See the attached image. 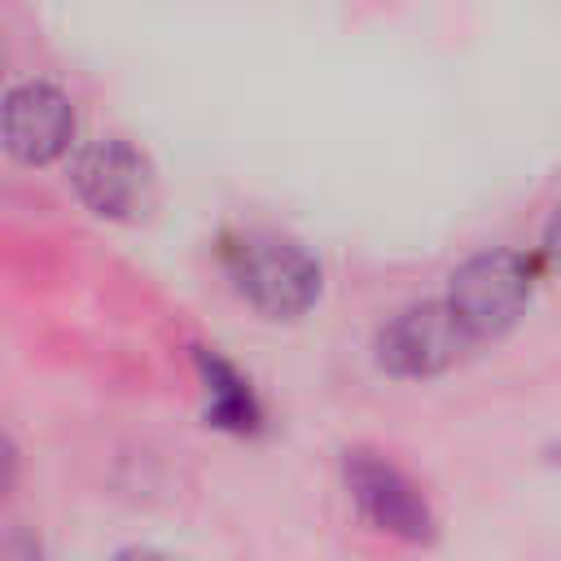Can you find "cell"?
<instances>
[{
	"label": "cell",
	"mask_w": 561,
	"mask_h": 561,
	"mask_svg": "<svg viewBox=\"0 0 561 561\" xmlns=\"http://www.w3.org/2000/svg\"><path fill=\"white\" fill-rule=\"evenodd\" d=\"M224 267L232 276V289L267 320H298L320 298V263L280 232L254 228L224 245Z\"/></svg>",
	"instance_id": "obj_1"
},
{
	"label": "cell",
	"mask_w": 561,
	"mask_h": 561,
	"mask_svg": "<svg viewBox=\"0 0 561 561\" xmlns=\"http://www.w3.org/2000/svg\"><path fill=\"white\" fill-rule=\"evenodd\" d=\"M530 289H535L530 263L517 250L495 245V250L469 254L451 272V280H447V307L456 311V320L465 324V333L473 342H486V337L508 333L526 316Z\"/></svg>",
	"instance_id": "obj_2"
},
{
	"label": "cell",
	"mask_w": 561,
	"mask_h": 561,
	"mask_svg": "<svg viewBox=\"0 0 561 561\" xmlns=\"http://www.w3.org/2000/svg\"><path fill=\"white\" fill-rule=\"evenodd\" d=\"M469 346H473V337L465 333V324L456 320L447 298H430V302H412V307L394 311L377 329L373 359L381 373L416 381V377H434V373L451 368Z\"/></svg>",
	"instance_id": "obj_3"
},
{
	"label": "cell",
	"mask_w": 561,
	"mask_h": 561,
	"mask_svg": "<svg viewBox=\"0 0 561 561\" xmlns=\"http://www.w3.org/2000/svg\"><path fill=\"white\" fill-rule=\"evenodd\" d=\"M342 482H346V495L368 526H377L403 543H430L434 539V513L399 465L381 460L377 451H346Z\"/></svg>",
	"instance_id": "obj_4"
},
{
	"label": "cell",
	"mask_w": 561,
	"mask_h": 561,
	"mask_svg": "<svg viewBox=\"0 0 561 561\" xmlns=\"http://www.w3.org/2000/svg\"><path fill=\"white\" fill-rule=\"evenodd\" d=\"M70 184L105 219H136L153 202V167L123 136H101L83 145L70 167Z\"/></svg>",
	"instance_id": "obj_5"
},
{
	"label": "cell",
	"mask_w": 561,
	"mask_h": 561,
	"mask_svg": "<svg viewBox=\"0 0 561 561\" xmlns=\"http://www.w3.org/2000/svg\"><path fill=\"white\" fill-rule=\"evenodd\" d=\"M75 136V110L53 83H18L0 101V140L22 162H53Z\"/></svg>",
	"instance_id": "obj_6"
},
{
	"label": "cell",
	"mask_w": 561,
	"mask_h": 561,
	"mask_svg": "<svg viewBox=\"0 0 561 561\" xmlns=\"http://www.w3.org/2000/svg\"><path fill=\"white\" fill-rule=\"evenodd\" d=\"M197 373L206 381V416L232 434H254L263 421V408H259L250 381L215 351H197Z\"/></svg>",
	"instance_id": "obj_7"
},
{
	"label": "cell",
	"mask_w": 561,
	"mask_h": 561,
	"mask_svg": "<svg viewBox=\"0 0 561 561\" xmlns=\"http://www.w3.org/2000/svg\"><path fill=\"white\" fill-rule=\"evenodd\" d=\"M0 561H48L31 530H0Z\"/></svg>",
	"instance_id": "obj_8"
},
{
	"label": "cell",
	"mask_w": 561,
	"mask_h": 561,
	"mask_svg": "<svg viewBox=\"0 0 561 561\" xmlns=\"http://www.w3.org/2000/svg\"><path fill=\"white\" fill-rule=\"evenodd\" d=\"M18 482V447L9 443V434H0V500L13 491Z\"/></svg>",
	"instance_id": "obj_9"
},
{
	"label": "cell",
	"mask_w": 561,
	"mask_h": 561,
	"mask_svg": "<svg viewBox=\"0 0 561 561\" xmlns=\"http://www.w3.org/2000/svg\"><path fill=\"white\" fill-rule=\"evenodd\" d=\"M543 259L561 272V206L548 215V224H543Z\"/></svg>",
	"instance_id": "obj_10"
},
{
	"label": "cell",
	"mask_w": 561,
	"mask_h": 561,
	"mask_svg": "<svg viewBox=\"0 0 561 561\" xmlns=\"http://www.w3.org/2000/svg\"><path fill=\"white\" fill-rule=\"evenodd\" d=\"M110 561H171V557H162V552H153V548H123V552H114Z\"/></svg>",
	"instance_id": "obj_11"
}]
</instances>
